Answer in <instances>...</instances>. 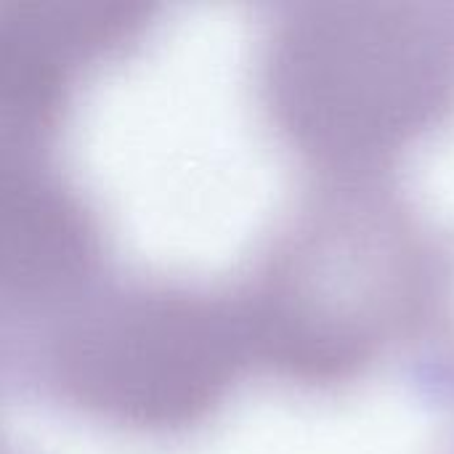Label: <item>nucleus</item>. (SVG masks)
<instances>
[{"label":"nucleus","instance_id":"obj_1","mask_svg":"<svg viewBox=\"0 0 454 454\" xmlns=\"http://www.w3.org/2000/svg\"><path fill=\"white\" fill-rule=\"evenodd\" d=\"M237 309L176 274L104 271L32 327L43 388L85 418L141 436L200 426L242 351Z\"/></svg>","mask_w":454,"mask_h":454},{"label":"nucleus","instance_id":"obj_2","mask_svg":"<svg viewBox=\"0 0 454 454\" xmlns=\"http://www.w3.org/2000/svg\"><path fill=\"white\" fill-rule=\"evenodd\" d=\"M125 0L0 3V215L74 173L61 157L77 80L146 29Z\"/></svg>","mask_w":454,"mask_h":454}]
</instances>
